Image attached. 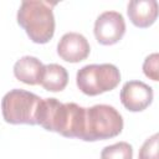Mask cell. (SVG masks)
Segmentation results:
<instances>
[{"label":"cell","instance_id":"cell-9","mask_svg":"<svg viewBox=\"0 0 159 159\" xmlns=\"http://www.w3.org/2000/svg\"><path fill=\"white\" fill-rule=\"evenodd\" d=\"M127 14L134 26L147 29L158 17V2L155 0H132L128 4Z\"/></svg>","mask_w":159,"mask_h":159},{"label":"cell","instance_id":"cell-10","mask_svg":"<svg viewBox=\"0 0 159 159\" xmlns=\"http://www.w3.org/2000/svg\"><path fill=\"white\" fill-rule=\"evenodd\" d=\"M43 63L34 56H24L17 60L14 65L15 77L30 86L40 84L41 76L43 72Z\"/></svg>","mask_w":159,"mask_h":159},{"label":"cell","instance_id":"cell-5","mask_svg":"<svg viewBox=\"0 0 159 159\" xmlns=\"http://www.w3.org/2000/svg\"><path fill=\"white\" fill-rule=\"evenodd\" d=\"M120 82V72L112 63L87 65L77 71L76 83L87 96H98L114 89Z\"/></svg>","mask_w":159,"mask_h":159},{"label":"cell","instance_id":"cell-8","mask_svg":"<svg viewBox=\"0 0 159 159\" xmlns=\"http://www.w3.org/2000/svg\"><path fill=\"white\" fill-rule=\"evenodd\" d=\"M91 47L87 39L78 32H67L65 34L57 45L58 56L71 63H77L86 60L89 55Z\"/></svg>","mask_w":159,"mask_h":159},{"label":"cell","instance_id":"cell-14","mask_svg":"<svg viewBox=\"0 0 159 159\" xmlns=\"http://www.w3.org/2000/svg\"><path fill=\"white\" fill-rule=\"evenodd\" d=\"M143 72L144 75L153 80V81H158L159 80V55L152 53L149 55L144 62H143Z\"/></svg>","mask_w":159,"mask_h":159},{"label":"cell","instance_id":"cell-4","mask_svg":"<svg viewBox=\"0 0 159 159\" xmlns=\"http://www.w3.org/2000/svg\"><path fill=\"white\" fill-rule=\"evenodd\" d=\"M41 98L25 89H11L1 99V112L6 123L36 124V113Z\"/></svg>","mask_w":159,"mask_h":159},{"label":"cell","instance_id":"cell-6","mask_svg":"<svg viewBox=\"0 0 159 159\" xmlns=\"http://www.w3.org/2000/svg\"><path fill=\"white\" fill-rule=\"evenodd\" d=\"M96 40L104 46L114 45L122 40L125 34V21L122 14L117 11L102 12L94 22Z\"/></svg>","mask_w":159,"mask_h":159},{"label":"cell","instance_id":"cell-13","mask_svg":"<svg viewBox=\"0 0 159 159\" xmlns=\"http://www.w3.org/2000/svg\"><path fill=\"white\" fill-rule=\"evenodd\" d=\"M138 159H158V133L145 139L139 150Z\"/></svg>","mask_w":159,"mask_h":159},{"label":"cell","instance_id":"cell-3","mask_svg":"<svg viewBox=\"0 0 159 159\" xmlns=\"http://www.w3.org/2000/svg\"><path fill=\"white\" fill-rule=\"evenodd\" d=\"M123 118L112 106L96 104L86 108L82 140L96 142L114 138L122 133Z\"/></svg>","mask_w":159,"mask_h":159},{"label":"cell","instance_id":"cell-11","mask_svg":"<svg viewBox=\"0 0 159 159\" xmlns=\"http://www.w3.org/2000/svg\"><path fill=\"white\" fill-rule=\"evenodd\" d=\"M68 83V73L66 68L57 63H50L43 66L40 84L50 92H61Z\"/></svg>","mask_w":159,"mask_h":159},{"label":"cell","instance_id":"cell-1","mask_svg":"<svg viewBox=\"0 0 159 159\" xmlns=\"http://www.w3.org/2000/svg\"><path fill=\"white\" fill-rule=\"evenodd\" d=\"M86 108L70 102L61 103L56 98H41L36 124L66 138H82L84 130Z\"/></svg>","mask_w":159,"mask_h":159},{"label":"cell","instance_id":"cell-12","mask_svg":"<svg viewBox=\"0 0 159 159\" xmlns=\"http://www.w3.org/2000/svg\"><path fill=\"white\" fill-rule=\"evenodd\" d=\"M101 159H133V148L127 142L104 147L101 152Z\"/></svg>","mask_w":159,"mask_h":159},{"label":"cell","instance_id":"cell-7","mask_svg":"<svg viewBox=\"0 0 159 159\" xmlns=\"http://www.w3.org/2000/svg\"><path fill=\"white\" fill-rule=\"evenodd\" d=\"M120 102L130 112H142L153 102V88L142 81H128L120 89Z\"/></svg>","mask_w":159,"mask_h":159},{"label":"cell","instance_id":"cell-2","mask_svg":"<svg viewBox=\"0 0 159 159\" xmlns=\"http://www.w3.org/2000/svg\"><path fill=\"white\" fill-rule=\"evenodd\" d=\"M56 2L43 0H25L17 10V24L35 43H47L55 34L52 7Z\"/></svg>","mask_w":159,"mask_h":159}]
</instances>
